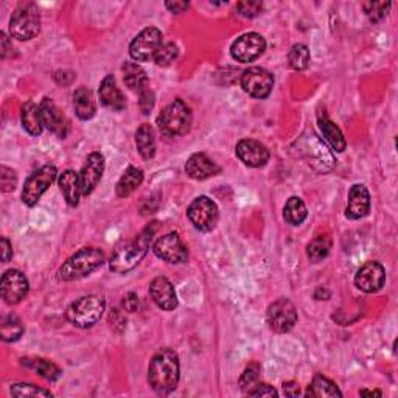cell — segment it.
Returning <instances> with one entry per match:
<instances>
[{
  "label": "cell",
  "mask_w": 398,
  "mask_h": 398,
  "mask_svg": "<svg viewBox=\"0 0 398 398\" xmlns=\"http://www.w3.org/2000/svg\"><path fill=\"white\" fill-rule=\"evenodd\" d=\"M179 356L175 350L162 349L152 356L148 367V383L159 395L173 392L179 383Z\"/></svg>",
  "instance_id": "cell-1"
},
{
  "label": "cell",
  "mask_w": 398,
  "mask_h": 398,
  "mask_svg": "<svg viewBox=\"0 0 398 398\" xmlns=\"http://www.w3.org/2000/svg\"><path fill=\"white\" fill-rule=\"evenodd\" d=\"M154 232V225H148L134 240H131L123 244L122 248H118L109 262V269L112 273L126 274L134 269L137 264L143 260V257L147 255Z\"/></svg>",
  "instance_id": "cell-2"
},
{
  "label": "cell",
  "mask_w": 398,
  "mask_h": 398,
  "mask_svg": "<svg viewBox=\"0 0 398 398\" xmlns=\"http://www.w3.org/2000/svg\"><path fill=\"white\" fill-rule=\"evenodd\" d=\"M104 263V254L98 248H83L72 255L61 268L58 278L63 282H74L90 276Z\"/></svg>",
  "instance_id": "cell-3"
},
{
  "label": "cell",
  "mask_w": 398,
  "mask_h": 398,
  "mask_svg": "<svg viewBox=\"0 0 398 398\" xmlns=\"http://www.w3.org/2000/svg\"><path fill=\"white\" fill-rule=\"evenodd\" d=\"M191 120H193V117H191L190 108L182 100L177 98L161 112L157 123L159 129L165 137H177L187 134L190 131Z\"/></svg>",
  "instance_id": "cell-4"
},
{
  "label": "cell",
  "mask_w": 398,
  "mask_h": 398,
  "mask_svg": "<svg viewBox=\"0 0 398 398\" xmlns=\"http://www.w3.org/2000/svg\"><path fill=\"white\" fill-rule=\"evenodd\" d=\"M104 298L89 294L79 297L78 301L70 305L67 308V321L75 325L78 328H90L102 319L104 311Z\"/></svg>",
  "instance_id": "cell-5"
},
{
  "label": "cell",
  "mask_w": 398,
  "mask_h": 398,
  "mask_svg": "<svg viewBox=\"0 0 398 398\" xmlns=\"http://www.w3.org/2000/svg\"><path fill=\"white\" fill-rule=\"evenodd\" d=\"M41 31V15L35 3L24 2L10 19V33L17 41H30Z\"/></svg>",
  "instance_id": "cell-6"
},
{
  "label": "cell",
  "mask_w": 398,
  "mask_h": 398,
  "mask_svg": "<svg viewBox=\"0 0 398 398\" xmlns=\"http://www.w3.org/2000/svg\"><path fill=\"white\" fill-rule=\"evenodd\" d=\"M162 45V33L156 26H147L132 39L129 55L136 63H147L154 59L157 50Z\"/></svg>",
  "instance_id": "cell-7"
},
{
  "label": "cell",
  "mask_w": 398,
  "mask_h": 398,
  "mask_svg": "<svg viewBox=\"0 0 398 398\" xmlns=\"http://www.w3.org/2000/svg\"><path fill=\"white\" fill-rule=\"evenodd\" d=\"M58 171L53 165H44V167L35 171L29 179L25 181L24 190H22V201L29 207L36 205L41 196L49 190L53 181L56 179Z\"/></svg>",
  "instance_id": "cell-8"
},
{
  "label": "cell",
  "mask_w": 398,
  "mask_h": 398,
  "mask_svg": "<svg viewBox=\"0 0 398 398\" xmlns=\"http://www.w3.org/2000/svg\"><path fill=\"white\" fill-rule=\"evenodd\" d=\"M187 216L190 223L195 225V229L201 232H210L215 229L220 218V210L218 205L207 196H199L189 205Z\"/></svg>",
  "instance_id": "cell-9"
},
{
  "label": "cell",
  "mask_w": 398,
  "mask_h": 398,
  "mask_svg": "<svg viewBox=\"0 0 398 398\" xmlns=\"http://www.w3.org/2000/svg\"><path fill=\"white\" fill-rule=\"evenodd\" d=\"M266 321L269 328L276 333H288L297 322V310L289 298H277L269 305Z\"/></svg>",
  "instance_id": "cell-10"
},
{
  "label": "cell",
  "mask_w": 398,
  "mask_h": 398,
  "mask_svg": "<svg viewBox=\"0 0 398 398\" xmlns=\"http://www.w3.org/2000/svg\"><path fill=\"white\" fill-rule=\"evenodd\" d=\"M241 88L250 97L263 100L274 88V77L263 67H249L241 75Z\"/></svg>",
  "instance_id": "cell-11"
},
{
  "label": "cell",
  "mask_w": 398,
  "mask_h": 398,
  "mask_svg": "<svg viewBox=\"0 0 398 398\" xmlns=\"http://www.w3.org/2000/svg\"><path fill=\"white\" fill-rule=\"evenodd\" d=\"M266 49V41L258 33H246L237 39L230 47V55L238 63H252Z\"/></svg>",
  "instance_id": "cell-12"
},
{
  "label": "cell",
  "mask_w": 398,
  "mask_h": 398,
  "mask_svg": "<svg viewBox=\"0 0 398 398\" xmlns=\"http://www.w3.org/2000/svg\"><path fill=\"white\" fill-rule=\"evenodd\" d=\"M152 250H154V254L159 258H162L167 263L181 264L189 260L187 246L182 243L181 237L176 232H171V234L159 238L154 243V246H152Z\"/></svg>",
  "instance_id": "cell-13"
},
{
  "label": "cell",
  "mask_w": 398,
  "mask_h": 398,
  "mask_svg": "<svg viewBox=\"0 0 398 398\" xmlns=\"http://www.w3.org/2000/svg\"><path fill=\"white\" fill-rule=\"evenodd\" d=\"M0 291H2V298L6 303L16 305L22 302L25 296L29 294V280L21 271L10 269L2 276Z\"/></svg>",
  "instance_id": "cell-14"
},
{
  "label": "cell",
  "mask_w": 398,
  "mask_h": 398,
  "mask_svg": "<svg viewBox=\"0 0 398 398\" xmlns=\"http://www.w3.org/2000/svg\"><path fill=\"white\" fill-rule=\"evenodd\" d=\"M384 282H386V271L378 262H367L358 269L355 276L356 288L367 294L378 293L384 287Z\"/></svg>",
  "instance_id": "cell-15"
},
{
  "label": "cell",
  "mask_w": 398,
  "mask_h": 398,
  "mask_svg": "<svg viewBox=\"0 0 398 398\" xmlns=\"http://www.w3.org/2000/svg\"><path fill=\"white\" fill-rule=\"evenodd\" d=\"M237 156L250 168L264 167L269 161V150L254 138H243L237 145Z\"/></svg>",
  "instance_id": "cell-16"
},
{
  "label": "cell",
  "mask_w": 398,
  "mask_h": 398,
  "mask_svg": "<svg viewBox=\"0 0 398 398\" xmlns=\"http://www.w3.org/2000/svg\"><path fill=\"white\" fill-rule=\"evenodd\" d=\"M39 109H41L42 123L45 128L51 131L53 134H56L58 137L61 138L67 137L70 131V123L67 120V117L58 109V106L53 103L50 98H44L41 104H39Z\"/></svg>",
  "instance_id": "cell-17"
},
{
  "label": "cell",
  "mask_w": 398,
  "mask_h": 398,
  "mask_svg": "<svg viewBox=\"0 0 398 398\" xmlns=\"http://www.w3.org/2000/svg\"><path fill=\"white\" fill-rule=\"evenodd\" d=\"M104 173V157L102 152H92L88 156L86 162L81 168V173H79V181H81V189L83 195H90L92 191L95 190V187L100 182Z\"/></svg>",
  "instance_id": "cell-18"
},
{
  "label": "cell",
  "mask_w": 398,
  "mask_h": 398,
  "mask_svg": "<svg viewBox=\"0 0 398 398\" xmlns=\"http://www.w3.org/2000/svg\"><path fill=\"white\" fill-rule=\"evenodd\" d=\"M150 294L157 307L164 311H173L177 307L175 287L167 277H156L150 285Z\"/></svg>",
  "instance_id": "cell-19"
},
{
  "label": "cell",
  "mask_w": 398,
  "mask_h": 398,
  "mask_svg": "<svg viewBox=\"0 0 398 398\" xmlns=\"http://www.w3.org/2000/svg\"><path fill=\"white\" fill-rule=\"evenodd\" d=\"M370 212V195L369 190L361 184H356L349 191V201L346 216L349 220H361Z\"/></svg>",
  "instance_id": "cell-20"
},
{
  "label": "cell",
  "mask_w": 398,
  "mask_h": 398,
  "mask_svg": "<svg viewBox=\"0 0 398 398\" xmlns=\"http://www.w3.org/2000/svg\"><path fill=\"white\" fill-rule=\"evenodd\" d=\"M220 171L221 168L204 152H196L185 165V173L191 179H196V181H204V179L220 175Z\"/></svg>",
  "instance_id": "cell-21"
},
{
  "label": "cell",
  "mask_w": 398,
  "mask_h": 398,
  "mask_svg": "<svg viewBox=\"0 0 398 398\" xmlns=\"http://www.w3.org/2000/svg\"><path fill=\"white\" fill-rule=\"evenodd\" d=\"M100 102L111 111H123L126 108L125 97L122 90L118 89L116 78L112 75H106L104 79L100 84Z\"/></svg>",
  "instance_id": "cell-22"
},
{
  "label": "cell",
  "mask_w": 398,
  "mask_h": 398,
  "mask_svg": "<svg viewBox=\"0 0 398 398\" xmlns=\"http://www.w3.org/2000/svg\"><path fill=\"white\" fill-rule=\"evenodd\" d=\"M58 185L61 189L65 202L72 207H77L79 204V199L83 195L81 181H79V175L75 173L74 170H65L58 177Z\"/></svg>",
  "instance_id": "cell-23"
},
{
  "label": "cell",
  "mask_w": 398,
  "mask_h": 398,
  "mask_svg": "<svg viewBox=\"0 0 398 398\" xmlns=\"http://www.w3.org/2000/svg\"><path fill=\"white\" fill-rule=\"evenodd\" d=\"M317 123H319V129L322 132L324 138L328 142L331 148H333L336 152H342L344 150H346L347 147L346 137H344L342 131L337 128V126L331 122L327 116L319 114Z\"/></svg>",
  "instance_id": "cell-24"
},
{
  "label": "cell",
  "mask_w": 398,
  "mask_h": 398,
  "mask_svg": "<svg viewBox=\"0 0 398 398\" xmlns=\"http://www.w3.org/2000/svg\"><path fill=\"white\" fill-rule=\"evenodd\" d=\"M74 108L78 118H81V120H90V118L95 116L97 103L94 95H92V92L88 88H84V86L75 90Z\"/></svg>",
  "instance_id": "cell-25"
},
{
  "label": "cell",
  "mask_w": 398,
  "mask_h": 398,
  "mask_svg": "<svg viewBox=\"0 0 398 398\" xmlns=\"http://www.w3.org/2000/svg\"><path fill=\"white\" fill-rule=\"evenodd\" d=\"M22 364L26 369H31L33 372H36L39 376H42L47 381H56L59 376L63 375L61 369H59L55 363L44 358H22Z\"/></svg>",
  "instance_id": "cell-26"
},
{
  "label": "cell",
  "mask_w": 398,
  "mask_h": 398,
  "mask_svg": "<svg viewBox=\"0 0 398 398\" xmlns=\"http://www.w3.org/2000/svg\"><path fill=\"white\" fill-rule=\"evenodd\" d=\"M22 126L24 129L29 132L30 136H41V132L44 129V123H42V116H41V109L39 106L35 104L33 102H26L22 106Z\"/></svg>",
  "instance_id": "cell-27"
},
{
  "label": "cell",
  "mask_w": 398,
  "mask_h": 398,
  "mask_svg": "<svg viewBox=\"0 0 398 398\" xmlns=\"http://www.w3.org/2000/svg\"><path fill=\"white\" fill-rule=\"evenodd\" d=\"M136 145L137 150L141 152V156L143 159H150L154 157L156 154V137H154V129L151 128V125L143 123L141 125V128L137 129L136 132Z\"/></svg>",
  "instance_id": "cell-28"
},
{
  "label": "cell",
  "mask_w": 398,
  "mask_h": 398,
  "mask_svg": "<svg viewBox=\"0 0 398 398\" xmlns=\"http://www.w3.org/2000/svg\"><path fill=\"white\" fill-rule=\"evenodd\" d=\"M142 182H143V171L137 167H129L122 175V177L118 179L117 187H116L117 196H120V198L129 196L132 191H136L138 187H141Z\"/></svg>",
  "instance_id": "cell-29"
},
{
  "label": "cell",
  "mask_w": 398,
  "mask_h": 398,
  "mask_svg": "<svg viewBox=\"0 0 398 398\" xmlns=\"http://www.w3.org/2000/svg\"><path fill=\"white\" fill-rule=\"evenodd\" d=\"M122 72L125 84L128 86L131 90L141 92L148 86L147 72H145L137 63H125L122 65Z\"/></svg>",
  "instance_id": "cell-30"
},
{
  "label": "cell",
  "mask_w": 398,
  "mask_h": 398,
  "mask_svg": "<svg viewBox=\"0 0 398 398\" xmlns=\"http://www.w3.org/2000/svg\"><path fill=\"white\" fill-rule=\"evenodd\" d=\"M305 395L315 397V398H324V397H342V392L337 389V386L333 381L328 380L327 376L317 374L315 375L313 381H311Z\"/></svg>",
  "instance_id": "cell-31"
},
{
  "label": "cell",
  "mask_w": 398,
  "mask_h": 398,
  "mask_svg": "<svg viewBox=\"0 0 398 398\" xmlns=\"http://www.w3.org/2000/svg\"><path fill=\"white\" fill-rule=\"evenodd\" d=\"M307 215H308L307 205H305V202L302 201L301 198L293 196V198L288 199L287 204H285L283 218L288 224H291V225L302 224L305 220H307Z\"/></svg>",
  "instance_id": "cell-32"
},
{
  "label": "cell",
  "mask_w": 398,
  "mask_h": 398,
  "mask_svg": "<svg viewBox=\"0 0 398 398\" xmlns=\"http://www.w3.org/2000/svg\"><path fill=\"white\" fill-rule=\"evenodd\" d=\"M331 249V238L328 235H317L313 241L308 244L307 255L313 263H319L327 258Z\"/></svg>",
  "instance_id": "cell-33"
},
{
  "label": "cell",
  "mask_w": 398,
  "mask_h": 398,
  "mask_svg": "<svg viewBox=\"0 0 398 398\" xmlns=\"http://www.w3.org/2000/svg\"><path fill=\"white\" fill-rule=\"evenodd\" d=\"M0 331H2V340L5 342H15L21 340V336L24 335V325L17 316L10 315L3 317Z\"/></svg>",
  "instance_id": "cell-34"
},
{
  "label": "cell",
  "mask_w": 398,
  "mask_h": 398,
  "mask_svg": "<svg viewBox=\"0 0 398 398\" xmlns=\"http://www.w3.org/2000/svg\"><path fill=\"white\" fill-rule=\"evenodd\" d=\"M289 65L294 70H305L310 63V50L305 44H296L288 53Z\"/></svg>",
  "instance_id": "cell-35"
},
{
  "label": "cell",
  "mask_w": 398,
  "mask_h": 398,
  "mask_svg": "<svg viewBox=\"0 0 398 398\" xmlns=\"http://www.w3.org/2000/svg\"><path fill=\"white\" fill-rule=\"evenodd\" d=\"M392 3L390 2H366L363 5L366 16L370 19V22L378 24L388 16V11Z\"/></svg>",
  "instance_id": "cell-36"
},
{
  "label": "cell",
  "mask_w": 398,
  "mask_h": 398,
  "mask_svg": "<svg viewBox=\"0 0 398 398\" xmlns=\"http://www.w3.org/2000/svg\"><path fill=\"white\" fill-rule=\"evenodd\" d=\"M11 394L15 397H51L50 390L35 386V384H26V383L13 384Z\"/></svg>",
  "instance_id": "cell-37"
},
{
  "label": "cell",
  "mask_w": 398,
  "mask_h": 398,
  "mask_svg": "<svg viewBox=\"0 0 398 398\" xmlns=\"http://www.w3.org/2000/svg\"><path fill=\"white\" fill-rule=\"evenodd\" d=\"M179 55V50H177V45L173 42H165L161 45V49L157 50L156 56H154V61L157 65H161V67H165V65H170L171 63L175 61Z\"/></svg>",
  "instance_id": "cell-38"
},
{
  "label": "cell",
  "mask_w": 398,
  "mask_h": 398,
  "mask_svg": "<svg viewBox=\"0 0 398 398\" xmlns=\"http://www.w3.org/2000/svg\"><path fill=\"white\" fill-rule=\"evenodd\" d=\"M258 378H260V366L257 363L249 364L240 378V389L248 394L258 383Z\"/></svg>",
  "instance_id": "cell-39"
},
{
  "label": "cell",
  "mask_w": 398,
  "mask_h": 398,
  "mask_svg": "<svg viewBox=\"0 0 398 398\" xmlns=\"http://www.w3.org/2000/svg\"><path fill=\"white\" fill-rule=\"evenodd\" d=\"M235 10L238 11V15L243 17H255L263 11V3L255 2V0H246V2L237 3Z\"/></svg>",
  "instance_id": "cell-40"
},
{
  "label": "cell",
  "mask_w": 398,
  "mask_h": 398,
  "mask_svg": "<svg viewBox=\"0 0 398 398\" xmlns=\"http://www.w3.org/2000/svg\"><path fill=\"white\" fill-rule=\"evenodd\" d=\"M0 181H2L3 193H10V191L15 190L16 185H17L16 171H13L11 168L2 165V168H0Z\"/></svg>",
  "instance_id": "cell-41"
},
{
  "label": "cell",
  "mask_w": 398,
  "mask_h": 398,
  "mask_svg": "<svg viewBox=\"0 0 398 398\" xmlns=\"http://www.w3.org/2000/svg\"><path fill=\"white\" fill-rule=\"evenodd\" d=\"M154 103H156L154 92H152L148 86L138 92V106H141L142 114L148 116L150 112L152 111V108H154Z\"/></svg>",
  "instance_id": "cell-42"
},
{
  "label": "cell",
  "mask_w": 398,
  "mask_h": 398,
  "mask_svg": "<svg viewBox=\"0 0 398 398\" xmlns=\"http://www.w3.org/2000/svg\"><path fill=\"white\" fill-rule=\"evenodd\" d=\"M249 397H277V390L269 386V384H264V383H257L254 388H252L249 392Z\"/></svg>",
  "instance_id": "cell-43"
},
{
  "label": "cell",
  "mask_w": 398,
  "mask_h": 398,
  "mask_svg": "<svg viewBox=\"0 0 398 398\" xmlns=\"http://www.w3.org/2000/svg\"><path fill=\"white\" fill-rule=\"evenodd\" d=\"M123 308L126 311H129V313H134L138 308V297L136 293H128L123 297Z\"/></svg>",
  "instance_id": "cell-44"
},
{
  "label": "cell",
  "mask_w": 398,
  "mask_h": 398,
  "mask_svg": "<svg viewBox=\"0 0 398 398\" xmlns=\"http://www.w3.org/2000/svg\"><path fill=\"white\" fill-rule=\"evenodd\" d=\"M283 394L287 397H298L301 395V388H298L296 381L283 383Z\"/></svg>",
  "instance_id": "cell-45"
},
{
  "label": "cell",
  "mask_w": 398,
  "mask_h": 398,
  "mask_svg": "<svg viewBox=\"0 0 398 398\" xmlns=\"http://www.w3.org/2000/svg\"><path fill=\"white\" fill-rule=\"evenodd\" d=\"M165 6H167L171 13H175V15H181V13L189 10L190 3L189 2H167Z\"/></svg>",
  "instance_id": "cell-46"
},
{
  "label": "cell",
  "mask_w": 398,
  "mask_h": 398,
  "mask_svg": "<svg viewBox=\"0 0 398 398\" xmlns=\"http://www.w3.org/2000/svg\"><path fill=\"white\" fill-rule=\"evenodd\" d=\"M13 257V248H11V243L6 237L2 238V262L3 263H8L10 258Z\"/></svg>",
  "instance_id": "cell-47"
},
{
  "label": "cell",
  "mask_w": 398,
  "mask_h": 398,
  "mask_svg": "<svg viewBox=\"0 0 398 398\" xmlns=\"http://www.w3.org/2000/svg\"><path fill=\"white\" fill-rule=\"evenodd\" d=\"M0 41H2V58L5 59L6 56H8V51L13 50V47H11V44H10L8 36H6L5 33H0Z\"/></svg>",
  "instance_id": "cell-48"
},
{
  "label": "cell",
  "mask_w": 398,
  "mask_h": 398,
  "mask_svg": "<svg viewBox=\"0 0 398 398\" xmlns=\"http://www.w3.org/2000/svg\"><path fill=\"white\" fill-rule=\"evenodd\" d=\"M361 395H376V397H381L380 390H361Z\"/></svg>",
  "instance_id": "cell-49"
}]
</instances>
